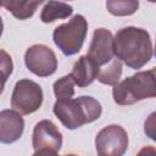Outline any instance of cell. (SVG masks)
I'll use <instances>...</instances> for the list:
<instances>
[{
	"label": "cell",
	"mask_w": 156,
	"mask_h": 156,
	"mask_svg": "<svg viewBox=\"0 0 156 156\" xmlns=\"http://www.w3.org/2000/svg\"><path fill=\"white\" fill-rule=\"evenodd\" d=\"M115 56L128 67L139 69L152 57V41L150 34L136 27H124L113 38Z\"/></svg>",
	"instance_id": "cell-1"
},
{
	"label": "cell",
	"mask_w": 156,
	"mask_h": 156,
	"mask_svg": "<svg viewBox=\"0 0 156 156\" xmlns=\"http://www.w3.org/2000/svg\"><path fill=\"white\" fill-rule=\"evenodd\" d=\"M52 111L67 129L73 130L99 119L102 107L93 96H79L65 101H56Z\"/></svg>",
	"instance_id": "cell-2"
},
{
	"label": "cell",
	"mask_w": 156,
	"mask_h": 156,
	"mask_svg": "<svg viewBox=\"0 0 156 156\" xmlns=\"http://www.w3.org/2000/svg\"><path fill=\"white\" fill-rule=\"evenodd\" d=\"M156 95L155 68L136 72L122 82L113 85V101L118 105H133L144 99H151Z\"/></svg>",
	"instance_id": "cell-3"
},
{
	"label": "cell",
	"mask_w": 156,
	"mask_h": 156,
	"mask_svg": "<svg viewBox=\"0 0 156 156\" xmlns=\"http://www.w3.org/2000/svg\"><path fill=\"white\" fill-rule=\"evenodd\" d=\"M88 32V22L84 16L76 15L67 23L54 29L52 39L56 46L66 56L76 55L80 51Z\"/></svg>",
	"instance_id": "cell-4"
},
{
	"label": "cell",
	"mask_w": 156,
	"mask_h": 156,
	"mask_svg": "<svg viewBox=\"0 0 156 156\" xmlns=\"http://www.w3.org/2000/svg\"><path fill=\"white\" fill-rule=\"evenodd\" d=\"M43 104L41 87L30 80L21 79L15 84L11 95V106L20 115H29L40 108Z\"/></svg>",
	"instance_id": "cell-5"
},
{
	"label": "cell",
	"mask_w": 156,
	"mask_h": 156,
	"mask_svg": "<svg viewBox=\"0 0 156 156\" xmlns=\"http://www.w3.org/2000/svg\"><path fill=\"white\" fill-rule=\"evenodd\" d=\"M95 147L99 156H123L128 149V134L118 124L106 126L96 134Z\"/></svg>",
	"instance_id": "cell-6"
},
{
	"label": "cell",
	"mask_w": 156,
	"mask_h": 156,
	"mask_svg": "<svg viewBox=\"0 0 156 156\" xmlns=\"http://www.w3.org/2000/svg\"><path fill=\"white\" fill-rule=\"evenodd\" d=\"M24 62L27 68L39 77H49L54 74L57 68L55 52L43 44L29 46L24 54Z\"/></svg>",
	"instance_id": "cell-7"
},
{
	"label": "cell",
	"mask_w": 156,
	"mask_h": 156,
	"mask_svg": "<svg viewBox=\"0 0 156 156\" xmlns=\"http://www.w3.org/2000/svg\"><path fill=\"white\" fill-rule=\"evenodd\" d=\"M87 56H89L99 67L111 62L115 58L112 33L106 28L95 29Z\"/></svg>",
	"instance_id": "cell-8"
},
{
	"label": "cell",
	"mask_w": 156,
	"mask_h": 156,
	"mask_svg": "<svg viewBox=\"0 0 156 156\" xmlns=\"http://www.w3.org/2000/svg\"><path fill=\"white\" fill-rule=\"evenodd\" d=\"M32 145L35 151L41 149L58 151L62 146V134L51 121L43 119L33 129Z\"/></svg>",
	"instance_id": "cell-9"
},
{
	"label": "cell",
	"mask_w": 156,
	"mask_h": 156,
	"mask_svg": "<svg viewBox=\"0 0 156 156\" xmlns=\"http://www.w3.org/2000/svg\"><path fill=\"white\" fill-rule=\"evenodd\" d=\"M24 121L22 116L13 110L0 111V143L12 144L17 141L23 133Z\"/></svg>",
	"instance_id": "cell-10"
},
{
	"label": "cell",
	"mask_w": 156,
	"mask_h": 156,
	"mask_svg": "<svg viewBox=\"0 0 156 156\" xmlns=\"http://www.w3.org/2000/svg\"><path fill=\"white\" fill-rule=\"evenodd\" d=\"M99 71L100 67L89 56L84 55L80 56L73 65L71 77L74 84H77L80 88H85L98 78Z\"/></svg>",
	"instance_id": "cell-11"
},
{
	"label": "cell",
	"mask_w": 156,
	"mask_h": 156,
	"mask_svg": "<svg viewBox=\"0 0 156 156\" xmlns=\"http://www.w3.org/2000/svg\"><path fill=\"white\" fill-rule=\"evenodd\" d=\"M73 12V9L71 5L66 2H60V1H48L45 2L41 13H40V20L44 23H51L56 20L60 18H67L71 16Z\"/></svg>",
	"instance_id": "cell-12"
},
{
	"label": "cell",
	"mask_w": 156,
	"mask_h": 156,
	"mask_svg": "<svg viewBox=\"0 0 156 156\" xmlns=\"http://www.w3.org/2000/svg\"><path fill=\"white\" fill-rule=\"evenodd\" d=\"M43 1H16V0H7V1H0V6L5 7L7 11H10L16 18L18 20H27L32 17L38 9L39 5H41Z\"/></svg>",
	"instance_id": "cell-13"
},
{
	"label": "cell",
	"mask_w": 156,
	"mask_h": 156,
	"mask_svg": "<svg viewBox=\"0 0 156 156\" xmlns=\"http://www.w3.org/2000/svg\"><path fill=\"white\" fill-rule=\"evenodd\" d=\"M122 74V62L118 58H113L108 66L99 71L98 80L106 85H116L119 82Z\"/></svg>",
	"instance_id": "cell-14"
},
{
	"label": "cell",
	"mask_w": 156,
	"mask_h": 156,
	"mask_svg": "<svg viewBox=\"0 0 156 156\" xmlns=\"http://www.w3.org/2000/svg\"><path fill=\"white\" fill-rule=\"evenodd\" d=\"M139 7V2L135 0H108L106 1V9L115 16H129L133 15Z\"/></svg>",
	"instance_id": "cell-15"
},
{
	"label": "cell",
	"mask_w": 156,
	"mask_h": 156,
	"mask_svg": "<svg viewBox=\"0 0 156 156\" xmlns=\"http://www.w3.org/2000/svg\"><path fill=\"white\" fill-rule=\"evenodd\" d=\"M54 94L57 99V101H65L68 99H72L74 95V82L71 77V74L63 76L62 78L57 79L54 85Z\"/></svg>",
	"instance_id": "cell-16"
},
{
	"label": "cell",
	"mask_w": 156,
	"mask_h": 156,
	"mask_svg": "<svg viewBox=\"0 0 156 156\" xmlns=\"http://www.w3.org/2000/svg\"><path fill=\"white\" fill-rule=\"evenodd\" d=\"M13 71V62L11 56L5 51L0 50V95L4 91L5 83Z\"/></svg>",
	"instance_id": "cell-17"
},
{
	"label": "cell",
	"mask_w": 156,
	"mask_h": 156,
	"mask_svg": "<svg viewBox=\"0 0 156 156\" xmlns=\"http://www.w3.org/2000/svg\"><path fill=\"white\" fill-rule=\"evenodd\" d=\"M155 116H156L155 112H152L149 116V118L145 122V128H144V130L147 134V136L150 139H152V140H155Z\"/></svg>",
	"instance_id": "cell-18"
},
{
	"label": "cell",
	"mask_w": 156,
	"mask_h": 156,
	"mask_svg": "<svg viewBox=\"0 0 156 156\" xmlns=\"http://www.w3.org/2000/svg\"><path fill=\"white\" fill-rule=\"evenodd\" d=\"M136 156H156V150L154 146H145L136 154Z\"/></svg>",
	"instance_id": "cell-19"
},
{
	"label": "cell",
	"mask_w": 156,
	"mask_h": 156,
	"mask_svg": "<svg viewBox=\"0 0 156 156\" xmlns=\"http://www.w3.org/2000/svg\"><path fill=\"white\" fill-rule=\"evenodd\" d=\"M32 156H58V154L57 151H54V150L41 149V150H37Z\"/></svg>",
	"instance_id": "cell-20"
},
{
	"label": "cell",
	"mask_w": 156,
	"mask_h": 156,
	"mask_svg": "<svg viewBox=\"0 0 156 156\" xmlns=\"http://www.w3.org/2000/svg\"><path fill=\"white\" fill-rule=\"evenodd\" d=\"M2 30H4V24H2L1 17H0V37H1V34H2Z\"/></svg>",
	"instance_id": "cell-21"
},
{
	"label": "cell",
	"mask_w": 156,
	"mask_h": 156,
	"mask_svg": "<svg viewBox=\"0 0 156 156\" xmlns=\"http://www.w3.org/2000/svg\"><path fill=\"white\" fill-rule=\"evenodd\" d=\"M65 156H77V155H73V154H69V155H65Z\"/></svg>",
	"instance_id": "cell-22"
}]
</instances>
